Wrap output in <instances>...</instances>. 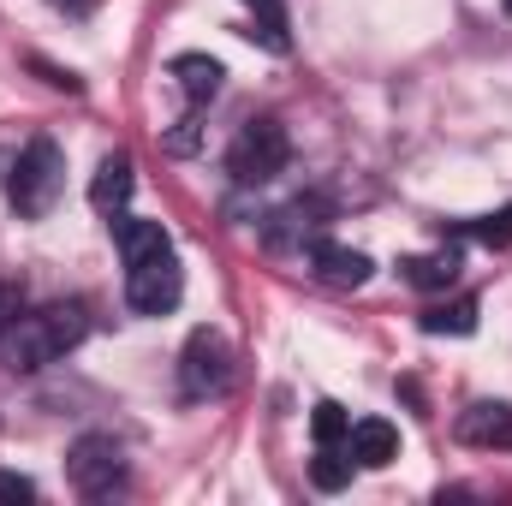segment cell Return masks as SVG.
<instances>
[{
	"label": "cell",
	"mask_w": 512,
	"mask_h": 506,
	"mask_svg": "<svg viewBox=\"0 0 512 506\" xmlns=\"http://www.w3.org/2000/svg\"><path fill=\"white\" fill-rule=\"evenodd\" d=\"M90 334V310L84 304H42V310H24L12 322V334L0 340V364L12 376H36L48 364H60L72 346H84Z\"/></svg>",
	"instance_id": "6da1fadb"
},
{
	"label": "cell",
	"mask_w": 512,
	"mask_h": 506,
	"mask_svg": "<svg viewBox=\"0 0 512 506\" xmlns=\"http://www.w3.org/2000/svg\"><path fill=\"white\" fill-rule=\"evenodd\" d=\"M60 185H66V155L54 137H30L24 155L12 161V179H6V197L24 221H42L54 203H60Z\"/></svg>",
	"instance_id": "7a4b0ae2"
},
{
	"label": "cell",
	"mask_w": 512,
	"mask_h": 506,
	"mask_svg": "<svg viewBox=\"0 0 512 506\" xmlns=\"http://www.w3.org/2000/svg\"><path fill=\"white\" fill-rule=\"evenodd\" d=\"M233 387H239V352L215 328H197L179 352V393L185 399H227Z\"/></svg>",
	"instance_id": "3957f363"
},
{
	"label": "cell",
	"mask_w": 512,
	"mask_h": 506,
	"mask_svg": "<svg viewBox=\"0 0 512 506\" xmlns=\"http://www.w3.org/2000/svg\"><path fill=\"white\" fill-rule=\"evenodd\" d=\"M126 453L114 435H78L66 447V483L84 495V501H114L126 489Z\"/></svg>",
	"instance_id": "277c9868"
},
{
	"label": "cell",
	"mask_w": 512,
	"mask_h": 506,
	"mask_svg": "<svg viewBox=\"0 0 512 506\" xmlns=\"http://www.w3.org/2000/svg\"><path fill=\"white\" fill-rule=\"evenodd\" d=\"M286 161H292V137H286L280 120H251L233 137V149H227L233 185H268V179L286 173Z\"/></svg>",
	"instance_id": "5b68a950"
},
{
	"label": "cell",
	"mask_w": 512,
	"mask_h": 506,
	"mask_svg": "<svg viewBox=\"0 0 512 506\" xmlns=\"http://www.w3.org/2000/svg\"><path fill=\"white\" fill-rule=\"evenodd\" d=\"M179 298H185V268H179L173 245L126 262V304L137 316H167V310H179Z\"/></svg>",
	"instance_id": "8992f818"
},
{
	"label": "cell",
	"mask_w": 512,
	"mask_h": 506,
	"mask_svg": "<svg viewBox=\"0 0 512 506\" xmlns=\"http://www.w3.org/2000/svg\"><path fill=\"white\" fill-rule=\"evenodd\" d=\"M453 435H459L465 447H477V453H512V405L507 399H477V405H465L459 423H453Z\"/></svg>",
	"instance_id": "52a82bcc"
},
{
	"label": "cell",
	"mask_w": 512,
	"mask_h": 506,
	"mask_svg": "<svg viewBox=\"0 0 512 506\" xmlns=\"http://www.w3.org/2000/svg\"><path fill=\"white\" fill-rule=\"evenodd\" d=\"M131 191H137V173H131V155H108L102 167H96V179H90V209L96 215H126Z\"/></svg>",
	"instance_id": "ba28073f"
},
{
	"label": "cell",
	"mask_w": 512,
	"mask_h": 506,
	"mask_svg": "<svg viewBox=\"0 0 512 506\" xmlns=\"http://www.w3.org/2000/svg\"><path fill=\"white\" fill-rule=\"evenodd\" d=\"M346 453H352L364 471H382V465L399 459V429L382 423V417H358V423H352V435H346Z\"/></svg>",
	"instance_id": "9c48e42d"
},
{
	"label": "cell",
	"mask_w": 512,
	"mask_h": 506,
	"mask_svg": "<svg viewBox=\"0 0 512 506\" xmlns=\"http://www.w3.org/2000/svg\"><path fill=\"white\" fill-rule=\"evenodd\" d=\"M173 78H179V90H185V102H191V114L197 108H209L215 96H221V60H209V54H179L173 60Z\"/></svg>",
	"instance_id": "30bf717a"
},
{
	"label": "cell",
	"mask_w": 512,
	"mask_h": 506,
	"mask_svg": "<svg viewBox=\"0 0 512 506\" xmlns=\"http://www.w3.org/2000/svg\"><path fill=\"white\" fill-rule=\"evenodd\" d=\"M310 262H316V274H322L328 286H364V280H370V256L346 251V245H334V239H316V245H310Z\"/></svg>",
	"instance_id": "8fae6325"
},
{
	"label": "cell",
	"mask_w": 512,
	"mask_h": 506,
	"mask_svg": "<svg viewBox=\"0 0 512 506\" xmlns=\"http://www.w3.org/2000/svg\"><path fill=\"white\" fill-rule=\"evenodd\" d=\"M459 268H465L459 251H423V256H405V262H399V274H405L417 292H447V286L459 280Z\"/></svg>",
	"instance_id": "7c38bea8"
},
{
	"label": "cell",
	"mask_w": 512,
	"mask_h": 506,
	"mask_svg": "<svg viewBox=\"0 0 512 506\" xmlns=\"http://www.w3.org/2000/svg\"><path fill=\"white\" fill-rule=\"evenodd\" d=\"M114 245H120V256H126V262H137V256H149V251H167L173 239H167V227H161V221L114 215Z\"/></svg>",
	"instance_id": "4fadbf2b"
},
{
	"label": "cell",
	"mask_w": 512,
	"mask_h": 506,
	"mask_svg": "<svg viewBox=\"0 0 512 506\" xmlns=\"http://www.w3.org/2000/svg\"><path fill=\"white\" fill-rule=\"evenodd\" d=\"M251 12V36L268 48V54H286L292 48V30H286V6L280 0H239Z\"/></svg>",
	"instance_id": "5bb4252c"
},
{
	"label": "cell",
	"mask_w": 512,
	"mask_h": 506,
	"mask_svg": "<svg viewBox=\"0 0 512 506\" xmlns=\"http://www.w3.org/2000/svg\"><path fill=\"white\" fill-rule=\"evenodd\" d=\"M423 334H477V298H453L423 310Z\"/></svg>",
	"instance_id": "9a60e30c"
},
{
	"label": "cell",
	"mask_w": 512,
	"mask_h": 506,
	"mask_svg": "<svg viewBox=\"0 0 512 506\" xmlns=\"http://www.w3.org/2000/svg\"><path fill=\"white\" fill-rule=\"evenodd\" d=\"M310 429H316V447H340V441L352 435V417H346V405L322 399V405L310 411Z\"/></svg>",
	"instance_id": "2e32d148"
},
{
	"label": "cell",
	"mask_w": 512,
	"mask_h": 506,
	"mask_svg": "<svg viewBox=\"0 0 512 506\" xmlns=\"http://www.w3.org/2000/svg\"><path fill=\"white\" fill-rule=\"evenodd\" d=\"M310 483H316V489H328V495H334V489H346V483H352V459H340L334 447H322V453L310 459Z\"/></svg>",
	"instance_id": "e0dca14e"
},
{
	"label": "cell",
	"mask_w": 512,
	"mask_h": 506,
	"mask_svg": "<svg viewBox=\"0 0 512 506\" xmlns=\"http://www.w3.org/2000/svg\"><path fill=\"white\" fill-rule=\"evenodd\" d=\"M465 233H471V239H483V245H495V251H501V245H512V203H507V209H495V215L465 221Z\"/></svg>",
	"instance_id": "ac0fdd59"
},
{
	"label": "cell",
	"mask_w": 512,
	"mask_h": 506,
	"mask_svg": "<svg viewBox=\"0 0 512 506\" xmlns=\"http://www.w3.org/2000/svg\"><path fill=\"white\" fill-rule=\"evenodd\" d=\"M18 316H24V286H18V280H0V340L12 334Z\"/></svg>",
	"instance_id": "d6986e66"
},
{
	"label": "cell",
	"mask_w": 512,
	"mask_h": 506,
	"mask_svg": "<svg viewBox=\"0 0 512 506\" xmlns=\"http://www.w3.org/2000/svg\"><path fill=\"white\" fill-rule=\"evenodd\" d=\"M0 501H36V483L18 471H0Z\"/></svg>",
	"instance_id": "ffe728a7"
},
{
	"label": "cell",
	"mask_w": 512,
	"mask_h": 506,
	"mask_svg": "<svg viewBox=\"0 0 512 506\" xmlns=\"http://www.w3.org/2000/svg\"><path fill=\"white\" fill-rule=\"evenodd\" d=\"M507 18H512V0H507Z\"/></svg>",
	"instance_id": "44dd1931"
}]
</instances>
